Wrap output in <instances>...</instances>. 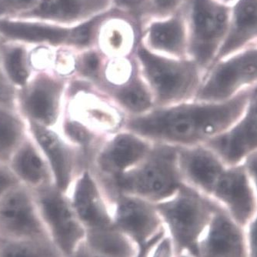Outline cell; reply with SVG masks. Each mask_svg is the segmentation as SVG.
<instances>
[{"mask_svg": "<svg viewBox=\"0 0 257 257\" xmlns=\"http://www.w3.org/2000/svg\"><path fill=\"white\" fill-rule=\"evenodd\" d=\"M156 205L177 253L186 251L194 255L217 203L183 183L174 194Z\"/></svg>", "mask_w": 257, "mask_h": 257, "instance_id": "277c9868", "label": "cell"}, {"mask_svg": "<svg viewBox=\"0 0 257 257\" xmlns=\"http://www.w3.org/2000/svg\"><path fill=\"white\" fill-rule=\"evenodd\" d=\"M114 226L138 247L157 240L165 232L155 203L125 193L109 197Z\"/></svg>", "mask_w": 257, "mask_h": 257, "instance_id": "8fae6325", "label": "cell"}, {"mask_svg": "<svg viewBox=\"0 0 257 257\" xmlns=\"http://www.w3.org/2000/svg\"><path fill=\"white\" fill-rule=\"evenodd\" d=\"M19 181L8 166L0 163V200L3 196L14 186L18 184Z\"/></svg>", "mask_w": 257, "mask_h": 257, "instance_id": "836d02e7", "label": "cell"}, {"mask_svg": "<svg viewBox=\"0 0 257 257\" xmlns=\"http://www.w3.org/2000/svg\"><path fill=\"white\" fill-rule=\"evenodd\" d=\"M257 85V45L215 62L206 70L194 99L223 102Z\"/></svg>", "mask_w": 257, "mask_h": 257, "instance_id": "52a82bcc", "label": "cell"}, {"mask_svg": "<svg viewBox=\"0 0 257 257\" xmlns=\"http://www.w3.org/2000/svg\"><path fill=\"white\" fill-rule=\"evenodd\" d=\"M247 257H257V213L246 226Z\"/></svg>", "mask_w": 257, "mask_h": 257, "instance_id": "e575fe53", "label": "cell"}, {"mask_svg": "<svg viewBox=\"0 0 257 257\" xmlns=\"http://www.w3.org/2000/svg\"><path fill=\"white\" fill-rule=\"evenodd\" d=\"M112 9V0H40L19 18L59 25H77Z\"/></svg>", "mask_w": 257, "mask_h": 257, "instance_id": "d6986e66", "label": "cell"}, {"mask_svg": "<svg viewBox=\"0 0 257 257\" xmlns=\"http://www.w3.org/2000/svg\"><path fill=\"white\" fill-rule=\"evenodd\" d=\"M48 236L33 190L21 183L0 200V238L33 239Z\"/></svg>", "mask_w": 257, "mask_h": 257, "instance_id": "7c38bea8", "label": "cell"}, {"mask_svg": "<svg viewBox=\"0 0 257 257\" xmlns=\"http://www.w3.org/2000/svg\"><path fill=\"white\" fill-rule=\"evenodd\" d=\"M225 2H227V0H225Z\"/></svg>", "mask_w": 257, "mask_h": 257, "instance_id": "74e56055", "label": "cell"}, {"mask_svg": "<svg viewBox=\"0 0 257 257\" xmlns=\"http://www.w3.org/2000/svg\"><path fill=\"white\" fill-rule=\"evenodd\" d=\"M140 42L154 53L186 57L188 33L183 7L173 15L147 22L141 29Z\"/></svg>", "mask_w": 257, "mask_h": 257, "instance_id": "ac0fdd59", "label": "cell"}, {"mask_svg": "<svg viewBox=\"0 0 257 257\" xmlns=\"http://www.w3.org/2000/svg\"><path fill=\"white\" fill-rule=\"evenodd\" d=\"M40 0H0V20L16 19L33 10Z\"/></svg>", "mask_w": 257, "mask_h": 257, "instance_id": "4dcf8cb0", "label": "cell"}, {"mask_svg": "<svg viewBox=\"0 0 257 257\" xmlns=\"http://www.w3.org/2000/svg\"><path fill=\"white\" fill-rule=\"evenodd\" d=\"M177 257H196L191 252H186V251H183V252H178L177 253Z\"/></svg>", "mask_w": 257, "mask_h": 257, "instance_id": "8d00e7d4", "label": "cell"}, {"mask_svg": "<svg viewBox=\"0 0 257 257\" xmlns=\"http://www.w3.org/2000/svg\"><path fill=\"white\" fill-rule=\"evenodd\" d=\"M178 147L154 143L138 165L125 172L104 188L108 197L125 193L160 203L170 197L183 184L178 163Z\"/></svg>", "mask_w": 257, "mask_h": 257, "instance_id": "3957f363", "label": "cell"}, {"mask_svg": "<svg viewBox=\"0 0 257 257\" xmlns=\"http://www.w3.org/2000/svg\"><path fill=\"white\" fill-rule=\"evenodd\" d=\"M153 144L138 134L122 128L104 140L89 167L102 187L106 188L115 179L144 160Z\"/></svg>", "mask_w": 257, "mask_h": 257, "instance_id": "9c48e42d", "label": "cell"}, {"mask_svg": "<svg viewBox=\"0 0 257 257\" xmlns=\"http://www.w3.org/2000/svg\"><path fill=\"white\" fill-rule=\"evenodd\" d=\"M178 163L183 183L210 197L227 166L205 144L179 147Z\"/></svg>", "mask_w": 257, "mask_h": 257, "instance_id": "e0dca14e", "label": "cell"}, {"mask_svg": "<svg viewBox=\"0 0 257 257\" xmlns=\"http://www.w3.org/2000/svg\"><path fill=\"white\" fill-rule=\"evenodd\" d=\"M186 0H150L148 20L164 18L178 11Z\"/></svg>", "mask_w": 257, "mask_h": 257, "instance_id": "1f68e13d", "label": "cell"}, {"mask_svg": "<svg viewBox=\"0 0 257 257\" xmlns=\"http://www.w3.org/2000/svg\"><path fill=\"white\" fill-rule=\"evenodd\" d=\"M73 27L38 20L1 19L0 38L30 46L68 47Z\"/></svg>", "mask_w": 257, "mask_h": 257, "instance_id": "ffe728a7", "label": "cell"}, {"mask_svg": "<svg viewBox=\"0 0 257 257\" xmlns=\"http://www.w3.org/2000/svg\"><path fill=\"white\" fill-rule=\"evenodd\" d=\"M19 183L31 190L53 183L50 166L29 133L7 163Z\"/></svg>", "mask_w": 257, "mask_h": 257, "instance_id": "603a6c76", "label": "cell"}, {"mask_svg": "<svg viewBox=\"0 0 257 257\" xmlns=\"http://www.w3.org/2000/svg\"><path fill=\"white\" fill-rule=\"evenodd\" d=\"M250 89L223 102L192 100L126 116L123 128L150 142L175 147L201 145L224 134L242 116Z\"/></svg>", "mask_w": 257, "mask_h": 257, "instance_id": "6da1fadb", "label": "cell"}, {"mask_svg": "<svg viewBox=\"0 0 257 257\" xmlns=\"http://www.w3.org/2000/svg\"><path fill=\"white\" fill-rule=\"evenodd\" d=\"M83 243L100 257H135L140 249L115 226L87 231Z\"/></svg>", "mask_w": 257, "mask_h": 257, "instance_id": "484cf974", "label": "cell"}, {"mask_svg": "<svg viewBox=\"0 0 257 257\" xmlns=\"http://www.w3.org/2000/svg\"><path fill=\"white\" fill-rule=\"evenodd\" d=\"M196 257H247L246 227L218 205L195 251Z\"/></svg>", "mask_w": 257, "mask_h": 257, "instance_id": "2e32d148", "label": "cell"}, {"mask_svg": "<svg viewBox=\"0 0 257 257\" xmlns=\"http://www.w3.org/2000/svg\"><path fill=\"white\" fill-rule=\"evenodd\" d=\"M31 47L0 38V64L6 79L15 91L25 86L34 74Z\"/></svg>", "mask_w": 257, "mask_h": 257, "instance_id": "d4e9b609", "label": "cell"}, {"mask_svg": "<svg viewBox=\"0 0 257 257\" xmlns=\"http://www.w3.org/2000/svg\"><path fill=\"white\" fill-rule=\"evenodd\" d=\"M209 198L244 227L256 214V196L244 163L226 167Z\"/></svg>", "mask_w": 257, "mask_h": 257, "instance_id": "4fadbf2b", "label": "cell"}, {"mask_svg": "<svg viewBox=\"0 0 257 257\" xmlns=\"http://www.w3.org/2000/svg\"><path fill=\"white\" fill-rule=\"evenodd\" d=\"M28 131L50 166L53 183L67 193L89 162L83 150L68 141L57 128L27 122Z\"/></svg>", "mask_w": 257, "mask_h": 257, "instance_id": "30bf717a", "label": "cell"}, {"mask_svg": "<svg viewBox=\"0 0 257 257\" xmlns=\"http://www.w3.org/2000/svg\"><path fill=\"white\" fill-rule=\"evenodd\" d=\"M69 80L50 69L35 71L28 83L16 90L15 110L27 122L57 128L64 114Z\"/></svg>", "mask_w": 257, "mask_h": 257, "instance_id": "8992f818", "label": "cell"}, {"mask_svg": "<svg viewBox=\"0 0 257 257\" xmlns=\"http://www.w3.org/2000/svg\"><path fill=\"white\" fill-rule=\"evenodd\" d=\"M205 145L213 150L226 166L242 163L257 152V85L251 89L247 106L237 122Z\"/></svg>", "mask_w": 257, "mask_h": 257, "instance_id": "9a60e30c", "label": "cell"}, {"mask_svg": "<svg viewBox=\"0 0 257 257\" xmlns=\"http://www.w3.org/2000/svg\"><path fill=\"white\" fill-rule=\"evenodd\" d=\"M177 255L174 244L165 232L153 245L147 257H177Z\"/></svg>", "mask_w": 257, "mask_h": 257, "instance_id": "d6a6232c", "label": "cell"}, {"mask_svg": "<svg viewBox=\"0 0 257 257\" xmlns=\"http://www.w3.org/2000/svg\"><path fill=\"white\" fill-rule=\"evenodd\" d=\"M29 134L27 121L15 109L0 107V163L7 165Z\"/></svg>", "mask_w": 257, "mask_h": 257, "instance_id": "4316f807", "label": "cell"}, {"mask_svg": "<svg viewBox=\"0 0 257 257\" xmlns=\"http://www.w3.org/2000/svg\"><path fill=\"white\" fill-rule=\"evenodd\" d=\"M0 257H65L49 236L33 239L0 238Z\"/></svg>", "mask_w": 257, "mask_h": 257, "instance_id": "83f0119b", "label": "cell"}, {"mask_svg": "<svg viewBox=\"0 0 257 257\" xmlns=\"http://www.w3.org/2000/svg\"><path fill=\"white\" fill-rule=\"evenodd\" d=\"M109 58L97 46L76 51L74 74L71 79L85 81L98 89L103 83Z\"/></svg>", "mask_w": 257, "mask_h": 257, "instance_id": "f1b7e54d", "label": "cell"}, {"mask_svg": "<svg viewBox=\"0 0 257 257\" xmlns=\"http://www.w3.org/2000/svg\"><path fill=\"white\" fill-rule=\"evenodd\" d=\"M134 56L154 96L155 107L195 99L205 72L194 60L188 56L175 58L154 53L140 41Z\"/></svg>", "mask_w": 257, "mask_h": 257, "instance_id": "7a4b0ae2", "label": "cell"}, {"mask_svg": "<svg viewBox=\"0 0 257 257\" xmlns=\"http://www.w3.org/2000/svg\"><path fill=\"white\" fill-rule=\"evenodd\" d=\"M187 56L206 73L223 44L230 19L231 7L223 0H186Z\"/></svg>", "mask_w": 257, "mask_h": 257, "instance_id": "5b68a950", "label": "cell"}, {"mask_svg": "<svg viewBox=\"0 0 257 257\" xmlns=\"http://www.w3.org/2000/svg\"><path fill=\"white\" fill-rule=\"evenodd\" d=\"M99 90L126 116L141 115L155 108L154 96L141 74L139 65L132 75L122 83L103 86Z\"/></svg>", "mask_w": 257, "mask_h": 257, "instance_id": "cb8c5ba5", "label": "cell"}, {"mask_svg": "<svg viewBox=\"0 0 257 257\" xmlns=\"http://www.w3.org/2000/svg\"><path fill=\"white\" fill-rule=\"evenodd\" d=\"M33 192L46 233L65 257L72 255L84 241L86 229L67 193L54 183Z\"/></svg>", "mask_w": 257, "mask_h": 257, "instance_id": "ba28073f", "label": "cell"}, {"mask_svg": "<svg viewBox=\"0 0 257 257\" xmlns=\"http://www.w3.org/2000/svg\"><path fill=\"white\" fill-rule=\"evenodd\" d=\"M67 194L86 232L114 226L109 198L89 167L81 172Z\"/></svg>", "mask_w": 257, "mask_h": 257, "instance_id": "5bb4252c", "label": "cell"}, {"mask_svg": "<svg viewBox=\"0 0 257 257\" xmlns=\"http://www.w3.org/2000/svg\"><path fill=\"white\" fill-rule=\"evenodd\" d=\"M254 45H257V0H236L231 7L229 28L214 63Z\"/></svg>", "mask_w": 257, "mask_h": 257, "instance_id": "7402d4cb", "label": "cell"}, {"mask_svg": "<svg viewBox=\"0 0 257 257\" xmlns=\"http://www.w3.org/2000/svg\"><path fill=\"white\" fill-rule=\"evenodd\" d=\"M141 38V30L133 20L112 9L102 22L97 38L98 48L110 58L134 54Z\"/></svg>", "mask_w": 257, "mask_h": 257, "instance_id": "44dd1931", "label": "cell"}, {"mask_svg": "<svg viewBox=\"0 0 257 257\" xmlns=\"http://www.w3.org/2000/svg\"><path fill=\"white\" fill-rule=\"evenodd\" d=\"M150 0H112V8L121 12L142 29L148 20Z\"/></svg>", "mask_w": 257, "mask_h": 257, "instance_id": "f546056e", "label": "cell"}, {"mask_svg": "<svg viewBox=\"0 0 257 257\" xmlns=\"http://www.w3.org/2000/svg\"><path fill=\"white\" fill-rule=\"evenodd\" d=\"M163 235H162V236H163ZM160 237H161V236H160ZM160 238H159V239H160ZM157 240L154 241V242H150V243L147 244V245H146V246H141V247H140V249H139L138 252H137V255H136L135 257L148 256V254L149 252H150V249H151V247L152 246H153V245H154V244L156 242H157Z\"/></svg>", "mask_w": 257, "mask_h": 257, "instance_id": "d590c367", "label": "cell"}]
</instances>
